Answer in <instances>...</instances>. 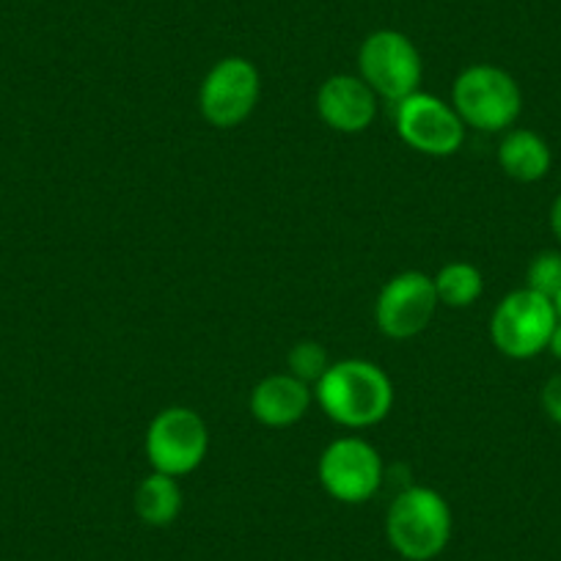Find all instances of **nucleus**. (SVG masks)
Returning <instances> with one entry per match:
<instances>
[{
    "mask_svg": "<svg viewBox=\"0 0 561 561\" xmlns=\"http://www.w3.org/2000/svg\"><path fill=\"white\" fill-rule=\"evenodd\" d=\"M314 397L336 424L350 430L375 427L391 413L393 386L371 360L350 358L328 366L317 380Z\"/></svg>",
    "mask_w": 561,
    "mask_h": 561,
    "instance_id": "obj_1",
    "label": "nucleus"
},
{
    "mask_svg": "<svg viewBox=\"0 0 561 561\" xmlns=\"http://www.w3.org/2000/svg\"><path fill=\"white\" fill-rule=\"evenodd\" d=\"M386 537L408 561H433L451 539V510L433 488L402 490L386 515Z\"/></svg>",
    "mask_w": 561,
    "mask_h": 561,
    "instance_id": "obj_2",
    "label": "nucleus"
},
{
    "mask_svg": "<svg viewBox=\"0 0 561 561\" xmlns=\"http://www.w3.org/2000/svg\"><path fill=\"white\" fill-rule=\"evenodd\" d=\"M451 107L468 127L501 133V129H510L520 116L523 94L517 80L506 69L477 64L455 80Z\"/></svg>",
    "mask_w": 561,
    "mask_h": 561,
    "instance_id": "obj_3",
    "label": "nucleus"
},
{
    "mask_svg": "<svg viewBox=\"0 0 561 561\" xmlns=\"http://www.w3.org/2000/svg\"><path fill=\"white\" fill-rule=\"evenodd\" d=\"M360 80L388 102H402L415 94L424 75L419 47L402 31L382 28L364 39L358 50Z\"/></svg>",
    "mask_w": 561,
    "mask_h": 561,
    "instance_id": "obj_4",
    "label": "nucleus"
},
{
    "mask_svg": "<svg viewBox=\"0 0 561 561\" xmlns=\"http://www.w3.org/2000/svg\"><path fill=\"white\" fill-rule=\"evenodd\" d=\"M556 322H559V314H556L553 300L531 289H515L495 306L493 320H490V339L506 358L526 360L548 350Z\"/></svg>",
    "mask_w": 561,
    "mask_h": 561,
    "instance_id": "obj_5",
    "label": "nucleus"
},
{
    "mask_svg": "<svg viewBox=\"0 0 561 561\" xmlns=\"http://www.w3.org/2000/svg\"><path fill=\"white\" fill-rule=\"evenodd\" d=\"M209 449V433L202 415L191 408H165L147 430V457L154 471L185 477L196 471Z\"/></svg>",
    "mask_w": 561,
    "mask_h": 561,
    "instance_id": "obj_6",
    "label": "nucleus"
},
{
    "mask_svg": "<svg viewBox=\"0 0 561 561\" xmlns=\"http://www.w3.org/2000/svg\"><path fill=\"white\" fill-rule=\"evenodd\" d=\"M397 133L415 152L449 158L466 140V124L444 100L415 91L397 102Z\"/></svg>",
    "mask_w": 561,
    "mask_h": 561,
    "instance_id": "obj_7",
    "label": "nucleus"
},
{
    "mask_svg": "<svg viewBox=\"0 0 561 561\" xmlns=\"http://www.w3.org/2000/svg\"><path fill=\"white\" fill-rule=\"evenodd\" d=\"M259 69L248 58L229 56L215 64L198 91V105L213 127L229 129L245 122L259 102Z\"/></svg>",
    "mask_w": 561,
    "mask_h": 561,
    "instance_id": "obj_8",
    "label": "nucleus"
},
{
    "mask_svg": "<svg viewBox=\"0 0 561 561\" xmlns=\"http://www.w3.org/2000/svg\"><path fill=\"white\" fill-rule=\"evenodd\" d=\"M320 482L342 504H364L380 490L382 460L364 438H339L322 451Z\"/></svg>",
    "mask_w": 561,
    "mask_h": 561,
    "instance_id": "obj_9",
    "label": "nucleus"
},
{
    "mask_svg": "<svg viewBox=\"0 0 561 561\" xmlns=\"http://www.w3.org/2000/svg\"><path fill=\"white\" fill-rule=\"evenodd\" d=\"M435 280L419 270H408L388 280L377 295V325L391 339H410L433 322L438 309Z\"/></svg>",
    "mask_w": 561,
    "mask_h": 561,
    "instance_id": "obj_10",
    "label": "nucleus"
},
{
    "mask_svg": "<svg viewBox=\"0 0 561 561\" xmlns=\"http://www.w3.org/2000/svg\"><path fill=\"white\" fill-rule=\"evenodd\" d=\"M317 113L336 133H364L377 116V94L353 75H333L317 91Z\"/></svg>",
    "mask_w": 561,
    "mask_h": 561,
    "instance_id": "obj_11",
    "label": "nucleus"
},
{
    "mask_svg": "<svg viewBox=\"0 0 561 561\" xmlns=\"http://www.w3.org/2000/svg\"><path fill=\"white\" fill-rule=\"evenodd\" d=\"M314 391L295 375H270L251 391V413L264 427H293L309 413Z\"/></svg>",
    "mask_w": 561,
    "mask_h": 561,
    "instance_id": "obj_12",
    "label": "nucleus"
},
{
    "mask_svg": "<svg viewBox=\"0 0 561 561\" xmlns=\"http://www.w3.org/2000/svg\"><path fill=\"white\" fill-rule=\"evenodd\" d=\"M499 163L515 182H539L548 176L553 154L534 129H510L499 147Z\"/></svg>",
    "mask_w": 561,
    "mask_h": 561,
    "instance_id": "obj_13",
    "label": "nucleus"
},
{
    "mask_svg": "<svg viewBox=\"0 0 561 561\" xmlns=\"http://www.w3.org/2000/svg\"><path fill=\"white\" fill-rule=\"evenodd\" d=\"M133 504L135 515L147 523V526H171L182 512V490L174 477H165V473L154 471L147 479H140V484L135 488Z\"/></svg>",
    "mask_w": 561,
    "mask_h": 561,
    "instance_id": "obj_14",
    "label": "nucleus"
},
{
    "mask_svg": "<svg viewBox=\"0 0 561 561\" xmlns=\"http://www.w3.org/2000/svg\"><path fill=\"white\" fill-rule=\"evenodd\" d=\"M433 280L438 300L444 306H451V309H468L471 304H477V298L484 289L482 273L468 262L446 264Z\"/></svg>",
    "mask_w": 561,
    "mask_h": 561,
    "instance_id": "obj_15",
    "label": "nucleus"
},
{
    "mask_svg": "<svg viewBox=\"0 0 561 561\" xmlns=\"http://www.w3.org/2000/svg\"><path fill=\"white\" fill-rule=\"evenodd\" d=\"M526 289L553 300L561 293V253L542 251L531 259L526 270Z\"/></svg>",
    "mask_w": 561,
    "mask_h": 561,
    "instance_id": "obj_16",
    "label": "nucleus"
},
{
    "mask_svg": "<svg viewBox=\"0 0 561 561\" xmlns=\"http://www.w3.org/2000/svg\"><path fill=\"white\" fill-rule=\"evenodd\" d=\"M331 360H328V353L322 350V344L317 342H298L293 350H289V375H295L304 382L320 380L328 371Z\"/></svg>",
    "mask_w": 561,
    "mask_h": 561,
    "instance_id": "obj_17",
    "label": "nucleus"
},
{
    "mask_svg": "<svg viewBox=\"0 0 561 561\" xmlns=\"http://www.w3.org/2000/svg\"><path fill=\"white\" fill-rule=\"evenodd\" d=\"M542 410L561 427V375H553L542 388Z\"/></svg>",
    "mask_w": 561,
    "mask_h": 561,
    "instance_id": "obj_18",
    "label": "nucleus"
},
{
    "mask_svg": "<svg viewBox=\"0 0 561 561\" xmlns=\"http://www.w3.org/2000/svg\"><path fill=\"white\" fill-rule=\"evenodd\" d=\"M550 229H553V234L561 240V193L556 196L553 207H550Z\"/></svg>",
    "mask_w": 561,
    "mask_h": 561,
    "instance_id": "obj_19",
    "label": "nucleus"
},
{
    "mask_svg": "<svg viewBox=\"0 0 561 561\" xmlns=\"http://www.w3.org/2000/svg\"><path fill=\"white\" fill-rule=\"evenodd\" d=\"M548 350H550V353H553V358H559V360H561V320L556 322L553 333H550Z\"/></svg>",
    "mask_w": 561,
    "mask_h": 561,
    "instance_id": "obj_20",
    "label": "nucleus"
},
{
    "mask_svg": "<svg viewBox=\"0 0 561 561\" xmlns=\"http://www.w3.org/2000/svg\"><path fill=\"white\" fill-rule=\"evenodd\" d=\"M553 306H556V314H559V320H561V293L553 298Z\"/></svg>",
    "mask_w": 561,
    "mask_h": 561,
    "instance_id": "obj_21",
    "label": "nucleus"
}]
</instances>
